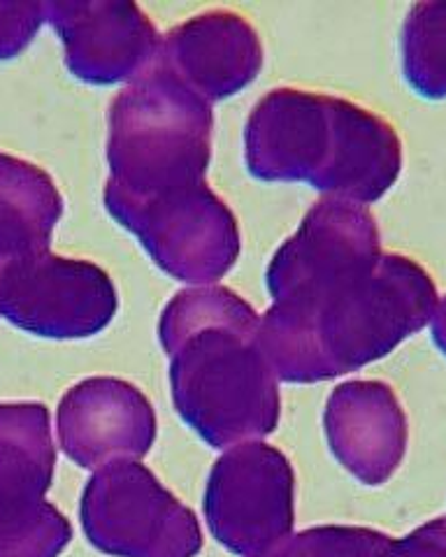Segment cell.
Instances as JSON below:
<instances>
[{
	"label": "cell",
	"instance_id": "7a4b0ae2",
	"mask_svg": "<svg viewBox=\"0 0 446 557\" xmlns=\"http://www.w3.org/2000/svg\"><path fill=\"white\" fill-rule=\"evenodd\" d=\"M259 335V313L223 286L182 290L161 313L177 409L216 446L277 423V376Z\"/></svg>",
	"mask_w": 446,
	"mask_h": 557
},
{
	"label": "cell",
	"instance_id": "e0dca14e",
	"mask_svg": "<svg viewBox=\"0 0 446 557\" xmlns=\"http://www.w3.org/2000/svg\"><path fill=\"white\" fill-rule=\"evenodd\" d=\"M433 339L439 346V351L446 356V298L442 300V305L435 311L433 319Z\"/></svg>",
	"mask_w": 446,
	"mask_h": 557
},
{
	"label": "cell",
	"instance_id": "ba28073f",
	"mask_svg": "<svg viewBox=\"0 0 446 557\" xmlns=\"http://www.w3.org/2000/svg\"><path fill=\"white\" fill-rule=\"evenodd\" d=\"M157 61L205 102L243 91L263 67L261 35L233 10H208L161 38Z\"/></svg>",
	"mask_w": 446,
	"mask_h": 557
},
{
	"label": "cell",
	"instance_id": "8fae6325",
	"mask_svg": "<svg viewBox=\"0 0 446 557\" xmlns=\"http://www.w3.org/2000/svg\"><path fill=\"white\" fill-rule=\"evenodd\" d=\"M59 425L67 453L82 465H94L112 453H145L151 444L153 416L131 383L89 379L63 397Z\"/></svg>",
	"mask_w": 446,
	"mask_h": 557
},
{
	"label": "cell",
	"instance_id": "5b68a950",
	"mask_svg": "<svg viewBox=\"0 0 446 557\" xmlns=\"http://www.w3.org/2000/svg\"><path fill=\"white\" fill-rule=\"evenodd\" d=\"M110 216L131 231L165 274L208 286L226 274L243 249L231 207L205 184L145 202H106Z\"/></svg>",
	"mask_w": 446,
	"mask_h": 557
},
{
	"label": "cell",
	"instance_id": "9a60e30c",
	"mask_svg": "<svg viewBox=\"0 0 446 557\" xmlns=\"http://www.w3.org/2000/svg\"><path fill=\"white\" fill-rule=\"evenodd\" d=\"M45 22V3L0 0V61L24 51Z\"/></svg>",
	"mask_w": 446,
	"mask_h": 557
},
{
	"label": "cell",
	"instance_id": "5bb4252c",
	"mask_svg": "<svg viewBox=\"0 0 446 557\" xmlns=\"http://www.w3.org/2000/svg\"><path fill=\"white\" fill-rule=\"evenodd\" d=\"M402 70L428 100L446 98V3H417L402 26Z\"/></svg>",
	"mask_w": 446,
	"mask_h": 557
},
{
	"label": "cell",
	"instance_id": "9c48e42d",
	"mask_svg": "<svg viewBox=\"0 0 446 557\" xmlns=\"http://www.w3.org/2000/svg\"><path fill=\"white\" fill-rule=\"evenodd\" d=\"M47 409L42 405H0V534L51 539L61 518L40 495L51 476Z\"/></svg>",
	"mask_w": 446,
	"mask_h": 557
},
{
	"label": "cell",
	"instance_id": "277c9868",
	"mask_svg": "<svg viewBox=\"0 0 446 557\" xmlns=\"http://www.w3.org/2000/svg\"><path fill=\"white\" fill-rule=\"evenodd\" d=\"M212 104L153 59L112 100L106 202H145L208 184Z\"/></svg>",
	"mask_w": 446,
	"mask_h": 557
},
{
	"label": "cell",
	"instance_id": "2e32d148",
	"mask_svg": "<svg viewBox=\"0 0 446 557\" xmlns=\"http://www.w3.org/2000/svg\"><path fill=\"white\" fill-rule=\"evenodd\" d=\"M382 557H446V518L433 520L400 544H388Z\"/></svg>",
	"mask_w": 446,
	"mask_h": 557
},
{
	"label": "cell",
	"instance_id": "3957f363",
	"mask_svg": "<svg viewBox=\"0 0 446 557\" xmlns=\"http://www.w3.org/2000/svg\"><path fill=\"white\" fill-rule=\"evenodd\" d=\"M245 161L261 182H305L325 198L372 205L400 177L402 143L356 102L282 86L253 104Z\"/></svg>",
	"mask_w": 446,
	"mask_h": 557
},
{
	"label": "cell",
	"instance_id": "7c38bea8",
	"mask_svg": "<svg viewBox=\"0 0 446 557\" xmlns=\"http://www.w3.org/2000/svg\"><path fill=\"white\" fill-rule=\"evenodd\" d=\"M208 511L228 536H261L290 520V469L265 446H249L223 458L212 474Z\"/></svg>",
	"mask_w": 446,
	"mask_h": 557
},
{
	"label": "cell",
	"instance_id": "52a82bcc",
	"mask_svg": "<svg viewBox=\"0 0 446 557\" xmlns=\"http://www.w3.org/2000/svg\"><path fill=\"white\" fill-rule=\"evenodd\" d=\"M45 14L63 42L67 70L87 84L133 82L159 54L161 35L135 3H45Z\"/></svg>",
	"mask_w": 446,
	"mask_h": 557
},
{
	"label": "cell",
	"instance_id": "30bf717a",
	"mask_svg": "<svg viewBox=\"0 0 446 557\" xmlns=\"http://www.w3.org/2000/svg\"><path fill=\"white\" fill-rule=\"evenodd\" d=\"M325 425L335 456L363 483H384L405 456V413L396 393L382 381L339 386L329 403Z\"/></svg>",
	"mask_w": 446,
	"mask_h": 557
},
{
	"label": "cell",
	"instance_id": "4fadbf2b",
	"mask_svg": "<svg viewBox=\"0 0 446 557\" xmlns=\"http://www.w3.org/2000/svg\"><path fill=\"white\" fill-rule=\"evenodd\" d=\"M61 214L63 200L54 180L38 165L0 153V270L49 251Z\"/></svg>",
	"mask_w": 446,
	"mask_h": 557
},
{
	"label": "cell",
	"instance_id": "ac0fdd59",
	"mask_svg": "<svg viewBox=\"0 0 446 557\" xmlns=\"http://www.w3.org/2000/svg\"><path fill=\"white\" fill-rule=\"evenodd\" d=\"M0 272H3V270H0Z\"/></svg>",
	"mask_w": 446,
	"mask_h": 557
},
{
	"label": "cell",
	"instance_id": "8992f818",
	"mask_svg": "<svg viewBox=\"0 0 446 557\" xmlns=\"http://www.w3.org/2000/svg\"><path fill=\"white\" fill-rule=\"evenodd\" d=\"M116 305L110 274L89 260L40 251L0 272V317L38 337H94L112 323Z\"/></svg>",
	"mask_w": 446,
	"mask_h": 557
},
{
	"label": "cell",
	"instance_id": "6da1fadb",
	"mask_svg": "<svg viewBox=\"0 0 446 557\" xmlns=\"http://www.w3.org/2000/svg\"><path fill=\"white\" fill-rule=\"evenodd\" d=\"M272 307L259 344L274 376L312 383L388 356L431 321L433 276L417 260L382 253L366 205L319 200L268 268Z\"/></svg>",
	"mask_w": 446,
	"mask_h": 557
}]
</instances>
